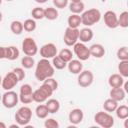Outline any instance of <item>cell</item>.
I'll return each mask as SVG.
<instances>
[{"label": "cell", "mask_w": 128, "mask_h": 128, "mask_svg": "<svg viewBox=\"0 0 128 128\" xmlns=\"http://www.w3.org/2000/svg\"><path fill=\"white\" fill-rule=\"evenodd\" d=\"M55 73V68L49 59L42 58L38 61L35 68V77L38 81H45L47 78L53 77Z\"/></svg>", "instance_id": "obj_1"}, {"label": "cell", "mask_w": 128, "mask_h": 128, "mask_svg": "<svg viewBox=\"0 0 128 128\" xmlns=\"http://www.w3.org/2000/svg\"><path fill=\"white\" fill-rule=\"evenodd\" d=\"M101 17H102V15H101L100 10H98L96 8L88 9L81 14L82 24L86 27H91V26L97 24L101 20Z\"/></svg>", "instance_id": "obj_2"}, {"label": "cell", "mask_w": 128, "mask_h": 128, "mask_svg": "<svg viewBox=\"0 0 128 128\" xmlns=\"http://www.w3.org/2000/svg\"><path fill=\"white\" fill-rule=\"evenodd\" d=\"M55 91L50 87L48 86L47 84L43 83L38 89L34 90L33 92V99H34V102H37V103H43V102H46L54 93Z\"/></svg>", "instance_id": "obj_3"}, {"label": "cell", "mask_w": 128, "mask_h": 128, "mask_svg": "<svg viewBox=\"0 0 128 128\" xmlns=\"http://www.w3.org/2000/svg\"><path fill=\"white\" fill-rule=\"evenodd\" d=\"M94 121L96 124L103 128H111L114 125L113 116L107 111H99L94 115Z\"/></svg>", "instance_id": "obj_4"}, {"label": "cell", "mask_w": 128, "mask_h": 128, "mask_svg": "<svg viewBox=\"0 0 128 128\" xmlns=\"http://www.w3.org/2000/svg\"><path fill=\"white\" fill-rule=\"evenodd\" d=\"M32 118V110L27 106L20 107L15 113V121L20 126H27Z\"/></svg>", "instance_id": "obj_5"}, {"label": "cell", "mask_w": 128, "mask_h": 128, "mask_svg": "<svg viewBox=\"0 0 128 128\" xmlns=\"http://www.w3.org/2000/svg\"><path fill=\"white\" fill-rule=\"evenodd\" d=\"M1 101H2V105L5 108L12 109V108H14L18 104L20 99H19V95L16 92H14L12 90H8L5 93H3Z\"/></svg>", "instance_id": "obj_6"}, {"label": "cell", "mask_w": 128, "mask_h": 128, "mask_svg": "<svg viewBox=\"0 0 128 128\" xmlns=\"http://www.w3.org/2000/svg\"><path fill=\"white\" fill-rule=\"evenodd\" d=\"M79 33H80V30L78 28L67 27L63 37V41L66 44V46H69V47L74 46L79 40Z\"/></svg>", "instance_id": "obj_7"}, {"label": "cell", "mask_w": 128, "mask_h": 128, "mask_svg": "<svg viewBox=\"0 0 128 128\" xmlns=\"http://www.w3.org/2000/svg\"><path fill=\"white\" fill-rule=\"evenodd\" d=\"M73 53L81 61H86L91 57L89 47H87L83 42H77L73 46Z\"/></svg>", "instance_id": "obj_8"}, {"label": "cell", "mask_w": 128, "mask_h": 128, "mask_svg": "<svg viewBox=\"0 0 128 128\" xmlns=\"http://www.w3.org/2000/svg\"><path fill=\"white\" fill-rule=\"evenodd\" d=\"M22 51L27 56H35L38 53V45L32 37H26L22 42Z\"/></svg>", "instance_id": "obj_9"}, {"label": "cell", "mask_w": 128, "mask_h": 128, "mask_svg": "<svg viewBox=\"0 0 128 128\" xmlns=\"http://www.w3.org/2000/svg\"><path fill=\"white\" fill-rule=\"evenodd\" d=\"M33 89L30 84H24L20 87L19 91V99L20 102L23 104H30L34 102L33 99Z\"/></svg>", "instance_id": "obj_10"}, {"label": "cell", "mask_w": 128, "mask_h": 128, "mask_svg": "<svg viewBox=\"0 0 128 128\" xmlns=\"http://www.w3.org/2000/svg\"><path fill=\"white\" fill-rule=\"evenodd\" d=\"M19 79L17 77V75L11 71V72H8L2 79V83H1V87L3 90L5 91H8V90H12L17 84H18Z\"/></svg>", "instance_id": "obj_11"}, {"label": "cell", "mask_w": 128, "mask_h": 128, "mask_svg": "<svg viewBox=\"0 0 128 128\" xmlns=\"http://www.w3.org/2000/svg\"><path fill=\"white\" fill-rule=\"evenodd\" d=\"M94 81V74L90 70H83L81 73L78 74L77 83L82 88H87L92 85Z\"/></svg>", "instance_id": "obj_12"}, {"label": "cell", "mask_w": 128, "mask_h": 128, "mask_svg": "<svg viewBox=\"0 0 128 128\" xmlns=\"http://www.w3.org/2000/svg\"><path fill=\"white\" fill-rule=\"evenodd\" d=\"M57 53L58 50L54 43H46L40 48V55L42 56V58L53 59L55 56L58 55Z\"/></svg>", "instance_id": "obj_13"}, {"label": "cell", "mask_w": 128, "mask_h": 128, "mask_svg": "<svg viewBox=\"0 0 128 128\" xmlns=\"http://www.w3.org/2000/svg\"><path fill=\"white\" fill-rule=\"evenodd\" d=\"M104 23L105 25L110 28V29H115L117 27H119V20H118V15L112 11V10H108L104 13Z\"/></svg>", "instance_id": "obj_14"}, {"label": "cell", "mask_w": 128, "mask_h": 128, "mask_svg": "<svg viewBox=\"0 0 128 128\" xmlns=\"http://www.w3.org/2000/svg\"><path fill=\"white\" fill-rule=\"evenodd\" d=\"M68 119H69V122L72 125H78V124H80L83 121V119H84V113H83V111L80 108L72 109L69 112Z\"/></svg>", "instance_id": "obj_15"}, {"label": "cell", "mask_w": 128, "mask_h": 128, "mask_svg": "<svg viewBox=\"0 0 128 128\" xmlns=\"http://www.w3.org/2000/svg\"><path fill=\"white\" fill-rule=\"evenodd\" d=\"M108 84L111 88H119L124 85V77L119 73H115L109 76Z\"/></svg>", "instance_id": "obj_16"}, {"label": "cell", "mask_w": 128, "mask_h": 128, "mask_svg": "<svg viewBox=\"0 0 128 128\" xmlns=\"http://www.w3.org/2000/svg\"><path fill=\"white\" fill-rule=\"evenodd\" d=\"M68 70L72 74H79L83 71V64L82 61L79 59H72L70 62H68Z\"/></svg>", "instance_id": "obj_17"}, {"label": "cell", "mask_w": 128, "mask_h": 128, "mask_svg": "<svg viewBox=\"0 0 128 128\" xmlns=\"http://www.w3.org/2000/svg\"><path fill=\"white\" fill-rule=\"evenodd\" d=\"M90 53H91V56L95 57V58H102L105 53H106V50L104 48V46L102 44H99V43H95V44H92L90 47Z\"/></svg>", "instance_id": "obj_18"}, {"label": "cell", "mask_w": 128, "mask_h": 128, "mask_svg": "<svg viewBox=\"0 0 128 128\" xmlns=\"http://www.w3.org/2000/svg\"><path fill=\"white\" fill-rule=\"evenodd\" d=\"M93 37H94V33L90 27H84L80 30V33H79L80 42H83V43L90 42L93 39Z\"/></svg>", "instance_id": "obj_19"}, {"label": "cell", "mask_w": 128, "mask_h": 128, "mask_svg": "<svg viewBox=\"0 0 128 128\" xmlns=\"http://www.w3.org/2000/svg\"><path fill=\"white\" fill-rule=\"evenodd\" d=\"M110 98L116 100L117 102H120V101H123L125 96H126V92L124 90V88L122 87H119V88H112L110 90Z\"/></svg>", "instance_id": "obj_20"}, {"label": "cell", "mask_w": 128, "mask_h": 128, "mask_svg": "<svg viewBox=\"0 0 128 128\" xmlns=\"http://www.w3.org/2000/svg\"><path fill=\"white\" fill-rule=\"evenodd\" d=\"M67 23H68V27H71V28H78L81 24H82V18L80 16V14H71L69 17H68V20H67Z\"/></svg>", "instance_id": "obj_21"}, {"label": "cell", "mask_w": 128, "mask_h": 128, "mask_svg": "<svg viewBox=\"0 0 128 128\" xmlns=\"http://www.w3.org/2000/svg\"><path fill=\"white\" fill-rule=\"evenodd\" d=\"M69 10L73 14H82L85 10V4L80 1V2H71L69 4Z\"/></svg>", "instance_id": "obj_22"}, {"label": "cell", "mask_w": 128, "mask_h": 128, "mask_svg": "<svg viewBox=\"0 0 128 128\" xmlns=\"http://www.w3.org/2000/svg\"><path fill=\"white\" fill-rule=\"evenodd\" d=\"M119 106L118 102L112 98H109V99H106L103 103V108L105 111L109 112V113H112V112H115L117 107Z\"/></svg>", "instance_id": "obj_23"}, {"label": "cell", "mask_w": 128, "mask_h": 128, "mask_svg": "<svg viewBox=\"0 0 128 128\" xmlns=\"http://www.w3.org/2000/svg\"><path fill=\"white\" fill-rule=\"evenodd\" d=\"M45 104H46L50 114L57 113L60 110V102L57 99H53V98L52 99H48Z\"/></svg>", "instance_id": "obj_24"}, {"label": "cell", "mask_w": 128, "mask_h": 128, "mask_svg": "<svg viewBox=\"0 0 128 128\" xmlns=\"http://www.w3.org/2000/svg\"><path fill=\"white\" fill-rule=\"evenodd\" d=\"M10 30H11V32H12L13 34H15V35H20V34H22V32H23V30H24V25H23V23H22L21 21H19V20H14V21H12L11 24H10Z\"/></svg>", "instance_id": "obj_25"}, {"label": "cell", "mask_w": 128, "mask_h": 128, "mask_svg": "<svg viewBox=\"0 0 128 128\" xmlns=\"http://www.w3.org/2000/svg\"><path fill=\"white\" fill-rule=\"evenodd\" d=\"M19 56H20V51L17 47H15V46H8L7 47V56H6L7 60L14 61V60L18 59Z\"/></svg>", "instance_id": "obj_26"}, {"label": "cell", "mask_w": 128, "mask_h": 128, "mask_svg": "<svg viewBox=\"0 0 128 128\" xmlns=\"http://www.w3.org/2000/svg\"><path fill=\"white\" fill-rule=\"evenodd\" d=\"M35 114L39 119H46L48 114H49V110L46 106V104H39L36 109H35Z\"/></svg>", "instance_id": "obj_27"}, {"label": "cell", "mask_w": 128, "mask_h": 128, "mask_svg": "<svg viewBox=\"0 0 128 128\" xmlns=\"http://www.w3.org/2000/svg\"><path fill=\"white\" fill-rule=\"evenodd\" d=\"M52 64H53L54 68L57 69V70H63V69H65V68L67 67V65H68V63L65 62L62 58H60L59 55L55 56V57L52 59Z\"/></svg>", "instance_id": "obj_28"}, {"label": "cell", "mask_w": 128, "mask_h": 128, "mask_svg": "<svg viewBox=\"0 0 128 128\" xmlns=\"http://www.w3.org/2000/svg\"><path fill=\"white\" fill-rule=\"evenodd\" d=\"M59 16V13H58V10L57 8H54V7H48L45 9V18L50 20V21H53V20H56Z\"/></svg>", "instance_id": "obj_29"}, {"label": "cell", "mask_w": 128, "mask_h": 128, "mask_svg": "<svg viewBox=\"0 0 128 128\" xmlns=\"http://www.w3.org/2000/svg\"><path fill=\"white\" fill-rule=\"evenodd\" d=\"M21 65L24 69H31L34 67L35 65V60L33 58V56H27L25 55L22 59H21Z\"/></svg>", "instance_id": "obj_30"}, {"label": "cell", "mask_w": 128, "mask_h": 128, "mask_svg": "<svg viewBox=\"0 0 128 128\" xmlns=\"http://www.w3.org/2000/svg\"><path fill=\"white\" fill-rule=\"evenodd\" d=\"M116 116L121 119V120H124L128 117V105H120L117 107L116 111Z\"/></svg>", "instance_id": "obj_31"}, {"label": "cell", "mask_w": 128, "mask_h": 128, "mask_svg": "<svg viewBox=\"0 0 128 128\" xmlns=\"http://www.w3.org/2000/svg\"><path fill=\"white\" fill-rule=\"evenodd\" d=\"M24 25V30L27 31V32H33L36 30L37 28V24H36V21L35 19L33 18H30V19H26L23 23Z\"/></svg>", "instance_id": "obj_32"}, {"label": "cell", "mask_w": 128, "mask_h": 128, "mask_svg": "<svg viewBox=\"0 0 128 128\" xmlns=\"http://www.w3.org/2000/svg\"><path fill=\"white\" fill-rule=\"evenodd\" d=\"M31 15L32 18L35 20H41L43 18H45V9L41 8V7H35L32 11H31Z\"/></svg>", "instance_id": "obj_33"}, {"label": "cell", "mask_w": 128, "mask_h": 128, "mask_svg": "<svg viewBox=\"0 0 128 128\" xmlns=\"http://www.w3.org/2000/svg\"><path fill=\"white\" fill-rule=\"evenodd\" d=\"M59 56H60V58H62L65 62H70L72 59H73V52L70 50V49H68V48H64V49H62L60 52H59V54H58Z\"/></svg>", "instance_id": "obj_34"}, {"label": "cell", "mask_w": 128, "mask_h": 128, "mask_svg": "<svg viewBox=\"0 0 128 128\" xmlns=\"http://www.w3.org/2000/svg\"><path fill=\"white\" fill-rule=\"evenodd\" d=\"M118 72L123 77H128V60H122L119 62Z\"/></svg>", "instance_id": "obj_35"}, {"label": "cell", "mask_w": 128, "mask_h": 128, "mask_svg": "<svg viewBox=\"0 0 128 128\" xmlns=\"http://www.w3.org/2000/svg\"><path fill=\"white\" fill-rule=\"evenodd\" d=\"M119 26L122 28H128V11H123L119 16Z\"/></svg>", "instance_id": "obj_36"}, {"label": "cell", "mask_w": 128, "mask_h": 128, "mask_svg": "<svg viewBox=\"0 0 128 128\" xmlns=\"http://www.w3.org/2000/svg\"><path fill=\"white\" fill-rule=\"evenodd\" d=\"M117 58L122 61V60H128V47L126 46H122L117 50Z\"/></svg>", "instance_id": "obj_37"}, {"label": "cell", "mask_w": 128, "mask_h": 128, "mask_svg": "<svg viewBox=\"0 0 128 128\" xmlns=\"http://www.w3.org/2000/svg\"><path fill=\"white\" fill-rule=\"evenodd\" d=\"M44 126L46 128H59V123L57 120H55L54 118H48L45 120L44 122Z\"/></svg>", "instance_id": "obj_38"}, {"label": "cell", "mask_w": 128, "mask_h": 128, "mask_svg": "<svg viewBox=\"0 0 128 128\" xmlns=\"http://www.w3.org/2000/svg\"><path fill=\"white\" fill-rule=\"evenodd\" d=\"M53 5L57 9H64L69 5V0H52Z\"/></svg>", "instance_id": "obj_39"}, {"label": "cell", "mask_w": 128, "mask_h": 128, "mask_svg": "<svg viewBox=\"0 0 128 128\" xmlns=\"http://www.w3.org/2000/svg\"><path fill=\"white\" fill-rule=\"evenodd\" d=\"M12 71L17 75L19 81H22V80L25 79V77H26V73H25L23 67H16V68H14Z\"/></svg>", "instance_id": "obj_40"}, {"label": "cell", "mask_w": 128, "mask_h": 128, "mask_svg": "<svg viewBox=\"0 0 128 128\" xmlns=\"http://www.w3.org/2000/svg\"><path fill=\"white\" fill-rule=\"evenodd\" d=\"M43 83L47 84L48 86H50L54 91H56L58 89V82L56 79H54L53 77H50V78H47L45 81H43Z\"/></svg>", "instance_id": "obj_41"}, {"label": "cell", "mask_w": 128, "mask_h": 128, "mask_svg": "<svg viewBox=\"0 0 128 128\" xmlns=\"http://www.w3.org/2000/svg\"><path fill=\"white\" fill-rule=\"evenodd\" d=\"M123 88H124V90H125V92H126V94H128V80H127L126 82H124V85H123Z\"/></svg>", "instance_id": "obj_42"}, {"label": "cell", "mask_w": 128, "mask_h": 128, "mask_svg": "<svg viewBox=\"0 0 128 128\" xmlns=\"http://www.w3.org/2000/svg\"><path fill=\"white\" fill-rule=\"evenodd\" d=\"M123 125H124L125 128H128V117L126 119H124V124Z\"/></svg>", "instance_id": "obj_43"}, {"label": "cell", "mask_w": 128, "mask_h": 128, "mask_svg": "<svg viewBox=\"0 0 128 128\" xmlns=\"http://www.w3.org/2000/svg\"><path fill=\"white\" fill-rule=\"evenodd\" d=\"M48 0H35L36 3H40V4H43V3H46Z\"/></svg>", "instance_id": "obj_44"}, {"label": "cell", "mask_w": 128, "mask_h": 128, "mask_svg": "<svg viewBox=\"0 0 128 128\" xmlns=\"http://www.w3.org/2000/svg\"><path fill=\"white\" fill-rule=\"evenodd\" d=\"M19 126H20V125L17 123V124H13V125H10V126H9V128H19Z\"/></svg>", "instance_id": "obj_45"}, {"label": "cell", "mask_w": 128, "mask_h": 128, "mask_svg": "<svg viewBox=\"0 0 128 128\" xmlns=\"http://www.w3.org/2000/svg\"><path fill=\"white\" fill-rule=\"evenodd\" d=\"M0 125H1V126H2L3 128H6V126L4 125V123H3V122H1V123H0Z\"/></svg>", "instance_id": "obj_46"}, {"label": "cell", "mask_w": 128, "mask_h": 128, "mask_svg": "<svg viewBox=\"0 0 128 128\" xmlns=\"http://www.w3.org/2000/svg\"><path fill=\"white\" fill-rule=\"evenodd\" d=\"M71 2H80V1H82V0H70Z\"/></svg>", "instance_id": "obj_47"}, {"label": "cell", "mask_w": 128, "mask_h": 128, "mask_svg": "<svg viewBox=\"0 0 128 128\" xmlns=\"http://www.w3.org/2000/svg\"><path fill=\"white\" fill-rule=\"evenodd\" d=\"M127 7H128V0H127Z\"/></svg>", "instance_id": "obj_48"}, {"label": "cell", "mask_w": 128, "mask_h": 128, "mask_svg": "<svg viewBox=\"0 0 128 128\" xmlns=\"http://www.w3.org/2000/svg\"><path fill=\"white\" fill-rule=\"evenodd\" d=\"M6 1H12V0H6Z\"/></svg>", "instance_id": "obj_49"}, {"label": "cell", "mask_w": 128, "mask_h": 128, "mask_svg": "<svg viewBox=\"0 0 128 128\" xmlns=\"http://www.w3.org/2000/svg\"><path fill=\"white\" fill-rule=\"evenodd\" d=\"M127 104H128V100H127Z\"/></svg>", "instance_id": "obj_50"}]
</instances>
